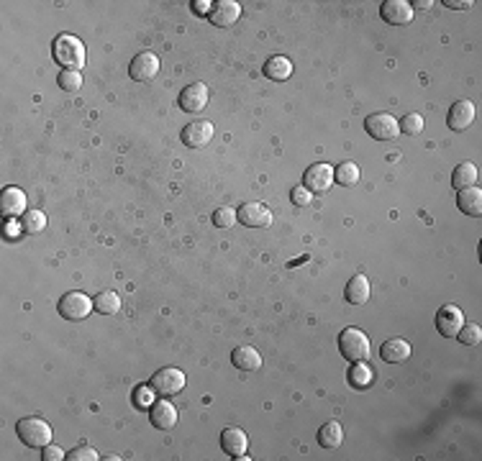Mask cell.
I'll return each mask as SVG.
<instances>
[{"label": "cell", "instance_id": "20", "mask_svg": "<svg viewBox=\"0 0 482 461\" xmlns=\"http://www.w3.org/2000/svg\"><path fill=\"white\" fill-rule=\"evenodd\" d=\"M380 356L388 364H400V361H405L410 356V343L405 338H390V341L382 343Z\"/></svg>", "mask_w": 482, "mask_h": 461}, {"label": "cell", "instance_id": "21", "mask_svg": "<svg viewBox=\"0 0 482 461\" xmlns=\"http://www.w3.org/2000/svg\"><path fill=\"white\" fill-rule=\"evenodd\" d=\"M349 305H364L369 300V280L364 274H354L347 285V292H344Z\"/></svg>", "mask_w": 482, "mask_h": 461}, {"label": "cell", "instance_id": "36", "mask_svg": "<svg viewBox=\"0 0 482 461\" xmlns=\"http://www.w3.org/2000/svg\"><path fill=\"white\" fill-rule=\"evenodd\" d=\"M67 461H98V451H93L90 446L72 448L67 454Z\"/></svg>", "mask_w": 482, "mask_h": 461}, {"label": "cell", "instance_id": "32", "mask_svg": "<svg viewBox=\"0 0 482 461\" xmlns=\"http://www.w3.org/2000/svg\"><path fill=\"white\" fill-rule=\"evenodd\" d=\"M398 126H400L403 134L408 136H418L423 131V115L418 113H408L403 120H398Z\"/></svg>", "mask_w": 482, "mask_h": 461}, {"label": "cell", "instance_id": "19", "mask_svg": "<svg viewBox=\"0 0 482 461\" xmlns=\"http://www.w3.org/2000/svg\"><path fill=\"white\" fill-rule=\"evenodd\" d=\"M231 361H234V367L241 369V372H259V369H262V354L257 351V348H252V346L234 348Z\"/></svg>", "mask_w": 482, "mask_h": 461}, {"label": "cell", "instance_id": "30", "mask_svg": "<svg viewBox=\"0 0 482 461\" xmlns=\"http://www.w3.org/2000/svg\"><path fill=\"white\" fill-rule=\"evenodd\" d=\"M456 338H459V343H464V346H477V343L482 341V328L477 326V323H464V326L459 328Z\"/></svg>", "mask_w": 482, "mask_h": 461}, {"label": "cell", "instance_id": "29", "mask_svg": "<svg viewBox=\"0 0 482 461\" xmlns=\"http://www.w3.org/2000/svg\"><path fill=\"white\" fill-rule=\"evenodd\" d=\"M23 231H26V234H41V231H44V228H47V215L41 213V210H26V213H23Z\"/></svg>", "mask_w": 482, "mask_h": 461}, {"label": "cell", "instance_id": "4", "mask_svg": "<svg viewBox=\"0 0 482 461\" xmlns=\"http://www.w3.org/2000/svg\"><path fill=\"white\" fill-rule=\"evenodd\" d=\"M57 307L65 321H85L87 315L93 313L95 302L85 292H65Z\"/></svg>", "mask_w": 482, "mask_h": 461}, {"label": "cell", "instance_id": "22", "mask_svg": "<svg viewBox=\"0 0 482 461\" xmlns=\"http://www.w3.org/2000/svg\"><path fill=\"white\" fill-rule=\"evenodd\" d=\"M456 205H459V210L467 215H480L482 213V190L477 188H467V190H459V195H456Z\"/></svg>", "mask_w": 482, "mask_h": 461}, {"label": "cell", "instance_id": "34", "mask_svg": "<svg viewBox=\"0 0 482 461\" xmlns=\"http://www.w3.org/2000/svg\"><path fill=\"white\" fill-rule=\"evenodd\" d=\"M60 87H62V90H67V93L80 90V87H82V74L74 72V69H65V72L60 74Z\"/></svg>", "mask_w": 482, "mask_h": 461}, {"label": "cell", "instance_id": "40", "mask_svg": "<svg viewBox=\"0 0 482 461\" xmlns=\"http://www.w3.org/2000/svg\"><path fill=\"white\" fill-rule=\"evenodd\" d=\"M444 6L454 8V11H467V8H472L475 3H472V0H444Z\"/></svg>", "mask_w": 482, "mask_h": 461}, {"label": "cell", "instance_id": "10", "mask_svg": "<svg viewBox=\"0 0 482 461\" xmlns=\"http://www.w3.org/2000/svg\"><path fill=\"white\" fill-rule=\"evenodd\" d=\"M462 326H464V313L459 307L456 305L439 307V313H436V331H439V334L447 336V338H454Z\"/></svg>", "mask_w": 482, "mask_h": 461}, {"label": "cell", "instance_id": "25", "mask_svg": "<svg viewBox=\"0 0 482 461\" xmlns=\"http://www.w3.org/2000/svg\"><path fill=\"white\" fill-rule=\"evenodd\" d=\"M477 177H480V172H477L475 164H469V161H462V164H456L454 172H452V185H454L456 190L475 188Z\"/></svg>", "mask_w": 482, "mask_h": 461}, {"label": "cell", "instance_id": "28", "mask_svg": "<svg viewBox=\"0 0 482 461\" xmlns=\"http://www.w3.org/2000/svg\"><path fill=\"white\" fill-rule=\"evenodd\" d=\"M93 302H95V310H98L101 315H116V313L120 310V297H118V292H111V290L101 292Z\"/></svg>", "mask_w": 482, "mask_h": 461}, {"label": "cell", "instance_id": "2", "mask_svg": "<svg viewBox=\"0 0 482 461\" xmlns=\"http://www.w3.org/2000/svg\"><path fill=\"white\" fill-rule=\"evenodd\" d=\"M16 433L28 448H44L52 443V428L47 421H41L36 415H28V418H21L16 423Z\"/></svg>", "mask_w": 482, "mask_h": 461}, {"label": "cell", "instance_id": "9", "mask_svg": "<svg viewBox=\"0 0 482 461\" xmlns=\"http://www.w3.org/2000/svg\"><path fill=\"white\" fill-rule=\"evenodd\" d=\"M236 213H239L241 226H247V228H269L272 226V210H269L267 205H262V203H247V205H241Z\"/></svg>", "mask_w": 482, "mask_h": 461}, {"label": "cell", "instance_id": "8", "mask_svg": "<svg viewBox=\"0 0 482 461\" xmlns=\"http://www.w3.org/2000/svg\"><path fill=\"white\" fill-rule=\"evenodd\" d=\"M152 387H155L157 394H180L182 387H185V375H182L180 369L167 367V369H159L157 375H152V382H149Z\"/></svg>", "mask_w": 482, "mask_h": 461}, {"label": "cell", "instance_id": "17", "mask_svg": "<svg viewBox=\"0 0 482 461\" xmlns=\"http://www.w3.org/2000/svg\"><path fill=\"white\" fill-rule=\"evenodd\" d=\"M0 210L6 218H18V215L26 213V193L16 185L3 190V198H0Z\"/></svg>", "mask_w": 482, "mask_h": 461}, {"label": "cell", "instance_id": "16", "mask_svg": "<svg viewBox=\"0 0 482 461\" xmlns=\"http://www.w3.org/2000/svg\"><path fill=\"white\" fill-rule=\"evenodd\" d=\"M247 446H249V438L241 428H223L221 448L231 459H247V456H244L247 454Z\"/></svg>", "mask_w": 482, "mask_h": 461}, {"label": "cell", "instance_id": "26", "mask_svg": "<svg viewBox=\"0 0 482 461\" xmlns=\"http://www.w3.org/2000/svg\"><path fill=\"white\" fill-rule=\"evenodd\" d=\"M318 443H321L323 448H339L344 443V428L342 423L336 421H328L321 426V431H318Z\"/></svg>", "mask_w": 482, "mask_h": 461}, {"label": "cell", "instance_id": "11", "mask_svg": "<svg viewBox=\"0 0 482 461\" xmlns=\"http://www.w3.org/2000/svg\"><path fill=\"white\" fill-rule=\"evenodd\" d=\"M213 139V123L211 120H193L182 128V144L188 149H203Z\"/></svg>", "mask_w": 482, "mask_h": 461}, {"label": "cell", "instance_id": "5", "mask_svg": "<svg viewBox=\"0 0 482 461\" xmlns=\"http://www.w3.org/2000/svg\"><path fill=\"white\" fill-rule=\"evenodd\" d=\"M364 131L375 141H393L400 134V126H398V118L390 113H372L364 118Z\"/></svg>", "mask_w": 482, "mask_h": 461}, {"label": "cell", "instance_id": "35", "mask_svg": "<svg viewBox=\"0 0 482 461\" xmlns=\"http://www.w3.org/2000/svg\"><path fill=\"white\" fill-rule=\"evenodd\" d=\"M290 200H293V205L306 207L310 200H313V193H310L308 188H303V185H298V188L290 190Z\"/></svg>", "mask_w": 482, "mask_h": 461}, {"label": "cell", "instance_id": "27", "mask_svg": "<svg viewBox=\"0 0 482 461\" xmlns=\"http://www.w3.org/2000/svg\"><path fill=\"white\" fill-rule=\"evenodd\" d=\"M334 182H339L344 188L357 185V182H359V167H357L354 161H342V164L334 169Z\"/></svg>", "mask_w": 482, "mask_h": 461}, {"label": "cell", "instance_id": "38", "mask_svg": "<svg viewBox=\"0 0 482 461\" xmlns=\"http://www.w3.org/2000/svg\"><path fill=\"white\" fill-rule=\"evenodd\" d=\"M21 234H26V231H23V223H18L16 218H8V223H6V239H18Z\"/></svg>", "mask_w": 482, "mask_h": 461}, {"label": "cell", "instance_id": "23", "mask_svg": "<svg viewBox=\"0 0 482 461\" xmlns=\"http://www.w3.org/2000/svg\"><path fill=\"white\" fill-rule=\"evenodd\" d=\"M375 382V369L369 367L367 361H352L349 369V385L354 389H367Z\"/></svg>", "mask_w": 482, "mask_h": 461}, {"label": "cell", "instance_id": "37", "mask_svg": "<svg viewBox=\"0 0 482 461\" xmlns=\"http://www.w3.org/2000/svg\"><path fill=\"white\" fill-rule=\"evenodd\" d=\"M41 459H44V461H60V459H67V454H65L60 446H52V443H49V446H44V454H41Z\"/></svg>", "mask_w": 482, "mask_h": 461}, {"label": "cell", "instance_id": "6", "mask_svg": "<svg viewBox=\"0 0 482 461\" xmlns=\"http://www.w3.org/2000/svg\"><path fill=\"white\" fill-rule=\"evenodd\" d=\"M331 185H334V167L326 164V161L313 164V167H308L306 169V174H303V188H308L313 195L328 193Z\"/></svg>", "mask_w": 482, "mask_h": 461}, {"label": "cell", "instance_id": "18", "mask_svg": "<svg viewBox=\"0 0 482 461\" xmlns=\"http://www.w3.org/2000/svg\"><path fill=\"white\" fill-rule=\"evenodd\" d=\"M149 413H152L155 428H159V431H172L177 426V410H174V405L169 400H155Z\"/></svg>", "mask_w": 482, "mask_h": 461}, {"label": "cell", "instance_id": "31", "mask_svg": "<svg viewBox=\"0 0 482 461\" xmlns=\"http://www.w3.org/2000/svg\"><path fill=\"white\" fill-rule=\"evenodd\" d=\"M236 223H239V213H236V207L223 205V207H218V210L213 213V226H218V228H234Z\"/></svg>", "mask_w": 482, "mask_h": 461}, {"label": "cell", "instance_id": "14", "mask_svg": "<svg viewBox=\"0 0 482 461\" xmlns=\"http://www.w3.org/2000/svg\"><path fill=\"white\" fill-rule=\"evenodd\" d=\"M211 23L218 28H228L234 26L236 21L241 18V6L236 0H221V3H213V11L208 13Z\"/></svg>", "mask_w": 482, "mask_h": 461}, {"label": "cell", "instance_id": "7", "mask_svg": "<svg viewBox=\"0 0 482 461\" xmlns=\"http://www.w3.org/2000/svg\"><path fill=\"white\" fill-rule=\"evenodd\" d=\"M128 74L136 82H149L159 74V57L152 52H139L128 64Z\"/></svg>", "mask_w": 482, "mask_h": 461}, {"label": "cell", "instance_id": "1", "mask_svg": "<svg viewBox=\"0 0 482 461\" xmlns=\"http://www.w3.org/2000/svg\"><path fill=\"white\" fill-rule=\"evenodd\" d=\"M52 54H54V62L65 69H74V72H80V69L85 67V59H87L85 44L72 34L57 36V39H54Z\"/></svg>", "mask_w": 482, "mask_h": 461}, {"label": "cell", "instance_id": "24", "mask_svg": "<svg viewBox=\"0 0 482 461\" xmlns=\"http://www.w3.org/2000/svg\"><path fill=\"white\" fill-rule=\"evenodd\" d=\"M264 74H267L269 80H275V82L290 80V74H293V62H290L288 57H282V54H277V57H269L267 64H264Z\"/></svg>", "mask_w": 482, "mask_h": 461}, {"label": "cell", "instance_id": "41", "mask_svg": "<svg viewBox=\"0 0 482 461\" xmlns=\"http://www.w3.org/2000/svg\"><path fill=\"white\" fill-rule=\"evenodd\" d=\"M434 3L431 0H415V3H410V8H431Z\"/></svg>", "mask_w": 482, "mask_h": 461}, {"label": "cell", "instance_id": "15", "mask_svg": "<svg viewBox=\"0 0 482 461\" xmlns=\"http://www.w3.org/2000/svg\"><path fill=\"white\" fill-rule=\"evenodd\" d=\"M472 120H475V106L469 101H456L454 106L449 108V115H447V123L452 131L456 134H462L472 126Z\"/></svg>", "mask_w": 482, "mask_h": 461}, {"label": "cell", "instance_id": "33", "mask_svg": "<svg viewBox=\"0 0 482 461\" xmlns=\"http://www.w3.org/2000/svg\"><path fill=\"white\" fill-rule=\"evenodd\" d=\"M155 387L152 385H139L134 389V405L136 408H152L155 405Z\"/></svg>", "mask_w": 482, "mask_h": 461}, {"label": "cell", "instance_id": "39", "mask_svg": "<svg viewBox=\"0 0 482 461\" xmlns=\"http://www.w3.org/2000/svg\"><path fill=\"white\" fill-rule=\"evenodd\" d=\"M193 11L195 13H201V16H208L211 11H213V3H211V0H195Z\"/></svg>", "mask_w": 482, "mask_h": 461}, {"label": "cell", "instance_id": "12", "mask_svg": "<svg viewBox=\"0 0 482 461\" xmlns=\"http://www.w3.org/2000/svg\"><path fill=\"white\" fill-rule=\"evenodd\" d=\"M208 87L203 85V82H193V85H188L185 90L180 93V108L185 110V113H201L203 108L208 106Z\"/></svg>", "mask_w": 482, "mask_h": 461}, {"label": "cell", "instance_id": "3", "mask_svg": "<svg viewBox=\"0 0 482 461\" xmlns=\"http://www.w3.org/2000/svg\"><path fill=\"white\" fill-rule=\"evenodd\" d=\"M369 338L364 331L359 328H347L339 336V351L344 354V359L349 361H367L369 359Z\"/></svg>", "mask_w": 482, "mask_h": 461}, {"label": "cell", "instance_id": "13", "mask_svg": "<svg viewBox=\"0 0 482 461\" xmlns=\"http://www.w3.org/2000/svg\"><path fill=\"white\" fill-rule=\"evenodd\" d=\"M380 16L390 26H405L413 21V8L405 0H385L380 8Z\"/></svg>", "mask_w": 482, "mask_h": 461}]
</instances>
